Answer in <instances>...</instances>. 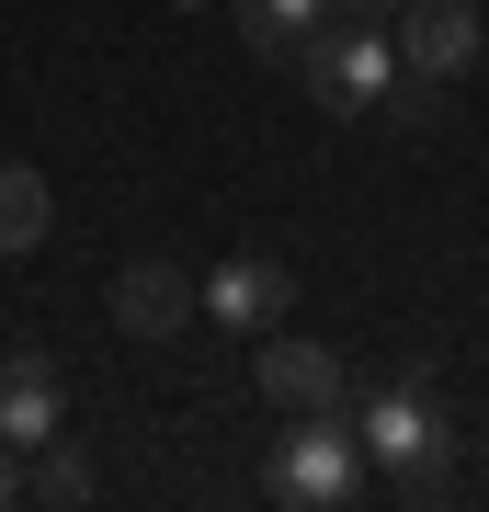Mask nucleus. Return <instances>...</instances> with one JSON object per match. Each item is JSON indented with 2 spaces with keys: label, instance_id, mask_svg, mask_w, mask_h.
Segmentation results:
<instances>
[{
  "label": "nucleus",
  "instance_id": "3",
  "mask_svg": "<svg viewBox=\"0 0 489 512\" xmlns=\"http://www.w3.org/2000/svg\"><path fill=\"white\" fill-rule=\"evenodd\" d=\"M353 444H364V467H399V478H433V467H444V421H433V387L387 376L376 399L353 410Z\"/></svg>",
  "mask_w": 489,
  "mask_h": 512
},
{
  "label": "nucleus",
  "instance_id": "8",
  "mask_svg": "<svg viewBox=\"0 0 489 512\" xmlns=\"http://www.w3.org/2000/svg\"><path fill=\"white\" fill-rule=\"evenodd\" d=\"M57 410H69V387H57V365L35 342L0 353V444L12 456H35V444H57Z\"/></svg>",
  "mask_w": 489,
  "mask_h": 512
},
{
  "label": "nucleus",
  "instance_id": "5",
  "mask_svg": "<svg viewBox=\"0 0 489 512\" xmlns=\"http://www.w3.org/2000/svg\"><path fill=\"white\" fill-rule=\"evenodd\" d=\"M387 46H399V69H410V80H467V69H478V46H489V12H478V0H399Z\"/></svg>",
  "mask_w": 489,
  "mask_h": 512
},
{
  "label": "nucleus",
  "instance_id": "9",
  "mask_svg": "<svg viewBox=\"0 0 489 512\" xmlns=\"http://www.w3.org/2000/svg\"><path fill=\"white\" fill-rule=\"evenodd\" d=\"M330 23V0H239V46L273 57V69H296V46H308Z\"/></svg>",
  "mask_w": 489,
  "mask_h": 512
},
{
  "label": "nucleus",
  "instance_id": "6",
  "mask_svg": "<svg viewBox=\"0 0 489 512\" xmlns=\"http://www.w3.org/2000/svg\"><path fill=\"white\" fill-rule=\"evenodd\" d=\"M251 376H262V399L285 410V421H296V410H342V399H353L342 353H330V342H308V330H296V319H273V330H262Z\"/></svg>",
  "mask_w": 489,
  "mask_h": 512
},
{
  "label": "nucleus",
  "instance_id": "4",
  "mask_svg": "<svg viewBox=\"0 0 489 512\" xmlns=\"http://www.w3.org/2000/svg\"><path fill=\"white\" fill-rule=\"evenodd\" d=\"M194 319H217V330H239V342H262L273 319H296V274L273 251H228L217 274H194Z\"/></svg>",
  "mask_w": 489,
  "mask_h": 512
},
{
  "label": "nucleus",
  "instance_id": "13",
  "mask_svg": "<svg viewBox=\"0 0 489 512\" xmlns=\"http://www.w3.org/2000/svg\"><path fill=\"white\" fill-rule=\"evenodd\" d=\"M330 12H399V0H330Z\"/></svg>",
  "mask_w": 489,
  "mask_h": 512
},
{
  "label": "nucleus",
  "instance_id": "12",
  "mask_svg": "<svg viewBox=\"0 0 489 512\" xmlns=\"http://www.w3.org/2000/svg\"><path fill=\"white\" fill-rule=\"evenodd\" d=\"M12 501H23V456L0 444V512H12Z\"/></svg>",
  "mask_w": 489,
  "mask_h": 512
},
{
  "label": "nucleus",
  "instance_id": "11",
  "mask_svg": "<svg viewBox=\"0 0 489 512\" xmlns=\"http://www.w3.org/2000/svg\"><path fill=\"white\" fill-rule=\"evenodd\" d=\"M23 501L80 512V501H91V456H69V444H35V456H23Z\"/></svg>",
  "mask_w": 489,
  "mask_h": 512
},
{
  "label": "nucleus",
  "instance_id": "7",
  "mask_svg": "<svg viewBox=\"0 0 489 512\" xmlns=\"http://www.w3.org/2000/svg\"><path fill=\"white\" fill-rule=\"evenodd\" d=\"M103 308H114V330H126V342H171V330L194 319V274H182L171 251H137L126 274H114Z\"/></svg>",
  "mask_w": 489,
  "mask_h": 512
},
{
  "label": "nucleus",
  "instance_id": "10",
  "mask_svg": "<svg viewBox=\"0 0 489 512\" xmlns=\"http://www.w3.org/2000/svg\"><path fill=\"white\" fill-rule=\"evenodd\" d=\"M46 228H57L46 171L35 160H0V262H12V251H46Z\"/></svg>",
  "mask_w": 489,
  "mask_h": 512
},
{
  "label": "nucleus",
  "instance_id": "2",
  "mask_svg": "<svg viewBox=\"0 0 489 512\" xmlns=\"http://www.w3.org/2000/svg\"><path fill=\"white\" fill-rule=\"evenodd\" d=\"M262 490L285 501V512H342V501L364 490V444H353V421H342V410H296V433L273 444Z\"/></svg>",
  "mask_w": 489,
  "mask_h": 512
},
{
  "label": "nucleus",
  "instance_id": "1",
  "mask_svg": "<svg viewBox=\"0 0 489 512\" xmlns=\"http://www.w3.org/2000/svg\"><path fill=\"white\" fill-rule=\"evenodd\" d=\"M296 80H308L319 114H376L387 80H399V46H387L376 12H330L308 46H296Z\"/></svg>",
  "mask_w": 489,
  "mask_h": 512
}]
</instances>
